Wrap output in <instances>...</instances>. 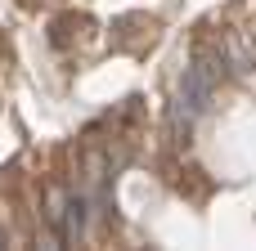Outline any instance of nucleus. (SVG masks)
I'll use <instances>...</instances> for the list:
<instances>
[{
  "label": "nucleus",
  "mask_w": 256,
  "mask_h": 251,
  "mask_svg": "<svg viewBox=\"0 0 256 251\" xmlns=\"http://www.w3.org/2000/svg\"><path fill=\"white\" fill-rule=\"evenodd\" d=\"M54 220H63V238H68V243L81 238V234H86V193H72V198H68V211L54 216Z\"/></svg>",
  "instance_id": "f03ea898"
},
{
  "label": "nucleus",
  "mask_w": 256,
  "mask_h": 251,
  "mask_svg": "<svg viewBox=\"0 0 256 251\" xmlns=\"http://www.w3.org/2000/svg\"><path fill=\"white\" fill-rule=\"evenodd\" d=\"M225 45H230V63H234V72L248 76V72L256 67V58H252V49H248V40H243V31H230Z\"/></svg>",
  "instance_id": "7ed1b4c3"
},
{
  "label": "nucleus",
  "mask_w": 256,
  "mask_h": 251,
  "mask_svg": "<svg viewBox=\"0 0 256 251\" xmlns=\"http://www.w3.org/2000/svg\"><path fill=\"white\" fill-rule=\"evenodd\" d=\"M220 76H225V58H216V54H198V58L184 67L180 90H176V103H171V135H176L180 144H189L194 121L212 108Z\"/></svg>",
  "instance_id": "f257e3e1"
},
{
  "label": "nucleus",
  "mask_w": 256,
  "mask_h": 251,
  "mask_svg": "<svg viewBox=\"0 0 256 251\" xmlns=\"http://www.w3.org/2000/svg\"><path fill=\"white\" fill-rule=\"evenodd\" d=\"M0 247H4V229H0Z\"/></svg>",
  "instance_id": "20e7f679"
}]
</instances>
